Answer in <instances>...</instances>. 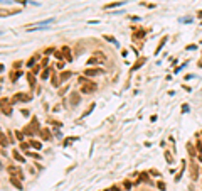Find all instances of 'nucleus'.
I'll return each instance as SVG.
<instances>
[{"label": "nucleus", "mask_w": 202, "mask_h": 191, "mask_svg": "<svg viewBox=\"0 0 202 191\" xmlns=\"http://www.w3.org/2000/svg\"><path fill=\"white\" fill-rule=\"evenodd\" d=\"M194 49H197L196 44H190V46H187V51H194Z\"/></svg>", "instance_id": "7c9ffc66"}, {"label": "nucleus", "mask_w": 202, "mask_h": 191, "mask_svg": "<svg viewBox=\"0 0 202 191\" xmlns=\"http://www.w3.org/2000/svg\"><path fill=\"white\" fill-rule=\"evenodd\" d=\"M2 112H4L5 115H10V114H12V108H10V107H5L4 110H2Z\"/></svg>", "instance_id": "bb28decb"}, {"label": "nucleus", "mask_w": 202, "mask_h": 191, "mask_svg": "<svg viewBox=\"0 0 202 191\" xmlns=\"http://www.w3.org/2000/svg\"><path fill=\"white\" fill-rule=\"evenodd\" d=\"M145 61H147V58H138L137 63L131 66V71H137V69H138V68H140L142 64H145Z\"/></svg>", "instance_id": "423d86ee"}, {"label": "nucleus", "mask_w": 202, "mask_h": 191, "mask_svg": "<svg viewBox=\"0 0 202 191\" xmlns=\"http://www.w3.org/2000/svg\"><path fill=\"white\" fill-rule=\"evenodd\" d=\"M0 167H2V164H0Z\"/></svg>", "instance_id": "4c0bfd02"}, {"label": "nucleus", "mask_w": 202, "mask_h": 191, "mask_svg": "<svg viewBox=\"0 0 202 191\" xmlns=\"http://www.w3.org/2000/svg\"><path fill=\"white\" fill-rule=\"evenodd\" d=\"M9 173L12 174V178H19V179L24 178V174H22V171H20L19 166H9Z\"/></svg>", "instance_id": "7ed1b4c3"}, {"label": "nucleus", "mask_w": 202, "mask_h": 191, "mask_svg": "<svg viewBox=\"0 0 202 191\" xmlns=\"http://www.w3.org/2000/svg\"><path fill=\"white\" fill-rule=\"evenodd\" d=\"M199 178V164L196 162V157H192V161H190V179H196Z\"/></svg>", "instance_id": "f257e3e1"}, {"label": "nucleus", "mask_w": 202, "mask_h": 191, "mask_svg": "<svg viewBox=\"0 0 202 191\" xmlns=\"http://www.w3.org/2000/svg\"><path fill=\"white\" fill-rule=\"evenodd\" d=\"M143 36H145V30H137V32H135V36H133V37L137 39V37H143Z\"/></svg>", "instance_id": "5701e85b"}, {"label": "nucleus", "mask_w": 202, "mask_h": 191, "mask_svg": "<svg viewBox=\"0 0 202 191\" xmlns=\"http://www.w3.org/2000/svg\"><path fill=\"white\" fill-rule=\"evenodd\" d=\"M62 53H64L66 56H67V58H66V59H67V61H72V58H71V56H69V48H62Z\"/></svg>", "instance_id": "aec40b11"}, {"label": "nucleus", "mask_w": 202, "mask_h": 191, "mask_svg": "<svg viewBox=\"0 0 202 191\" xmlns=\"http://www.w3.org/2000/svg\"><path fill=\"white\" fill-rule=\"evenodd\" d=\"M86 76H96V75H100L101 73V69H98V68H96V69H86Z\"/></svg>", "instance_id": "9b49d317"}, {"label": "nucleus", "mask_w": 202, "mask_h": 191, "mask_svg": "<svg viewBox=\"0 0 202 191\" xmlns=\"http://www.w3.org/2000/svg\"><path fill=\"white\" fill-rule=\"evenodd\" d=\"M15 135H17V139H19V140H20V142L24 140V134H22V132H20V130H17V132H15Z\"/></svg>", "instance_id": "a878e982"}, {"label": "nucleus", "mask_w": 202, "mask_h": 191, "mask_svg": "<svg viewBox=\"0 0 202 191\" xmlns=\"http://www.w3.org/2000/svg\"><path fill=\"white\" fill-rule=\"evenodd\" d=\"M103 37H105V39H106V41H110V42H113L115 46H118V42H116V39H115L113 36H108V34H106V36H103Z\"/></svg>", "instance_id": "f3484780"}, {"label": "nucleus", "mask_w": 202, "mask_h": 191, "mask_svg": "<svg viewBox=\"0 0 202 191\" xmlns=\"http://www.w3.org/2000/svg\"><path fill=\"white\" fill-rule=\"evenodd\" d=\"M49 75H51V73H49V69H46V71H42V80H47V78H49Z\"/></svg>", "instance_id": "cd10ccee"}, {"label": "nucleus", "mask_w": 202, "mask_h": 191, "mask_svg": "<svg viewBox=\"0 0 202 191\" xmlns=\"http://www.w3.org/2000/svg\"><path fill=\"white\" fill-rule=\"evenodd\" d=\"M19 76H22V71H20V69H19V71H14L12 76H10V80H12V81H17Z\"/></svg>", "instance_id": "2eb2a0df"}, {"label": "nucleus", "mask_w": 202, "mask_h": 191, "mask_svg": "<svg viewBox=\"0 0 202 191\" xmlns=\"http://www.w3.org/2000/svg\"><path fill=\"white\" fill-rule=\"evenodd\" d=\"M29 100H30L29 95H25V93H17V95L14 96L12 102H29Z\"/></svg>", "instance_id": "20e7f679"}, {"label": "nucleus", "mask_w": 202, "mask_h": 191, "mask_svg": "<svg viewBox=\"0 0 202 191\" xmlns=\"http://www.w3.org/2000/svg\"><path fill=\"white\" fill-rule=\"evenodd\" d=\"M4 71V64H0V73Z\"/></svg>", "instance_id": "e433bc0d"}, {"label": "nucleus", "mask_w": 202, "mask_h": 191, "mask_svg": "<svg viewBox=\"0 0 202 191\" xmlns=\"http://www.w3.org/2000/svg\"><path fill=\"white\" fill-rule=\"evenodd\" d=\"M140 179H143L145 183H152L150 178H148V173H142V174H140Z\"/></svg>", "instance_id": "dca6fc26"}, {"label": "nucleus", "mask_w": 202, "mask_h": 191, "mask_svg": "<svg viewBox=\"0 0 202 191\" xmlns=\"http://www.w3.org/2000/svg\"><path fill=\"white\" fill-rule=\"evenodd\" d=\"M157 188H158L160 191H165V183H162V181H158V183H157Z\"/></svg>", "instance_id": "b1692460"}, {"label": "nucleus", "mask_w": 202, "mask_h": 191, "mask_svg": "<svg viewBox=\"0 0 202 191\" xmlns=\"http://www.w3.org/2000/svg\"><path fill=\"white\" fill-rule=\"evenodd\" d=\"M125 2H115V4H110V5H106L105 9H111V7H118V5H123Z\"/></svg>", "instance_id": "412c9836"}, {"label": "nucleus", "mask_w": 202, "mask_h": 191, "mask_svg": "<svg viewBox=\"0 0 202 191\" xmlns=\"http://www.w3.org/2000/svg\"><path fill=\"white\" fill-rule=\"evenodd\" d=\"M56 58H57V59H61V58H62V53H59V51H57V53H56Z\"/></svg>", "instance_id": "f704fd0d"}, {"label": "nucleus", "mask_w": 202, "mask_h": 191, "mask_svg": "<svg viewBox=\"0 0 202 191\" xmlns=\"http://www.w3.org/2000/svg\"><path fill=\"white\" fill-rule=\"evenodd\" d=\"M37 59H39V54H36V58H32V59H29V63H27V64H29V66H34V63H36Z\"/></svg>", "instance_id": "393cba45"}, {"label": "nucleus", "mask_w": 202, "mask_h": 191, "mask_svg": "<svg viewBox=\"0 0 202 191\" xmlns=\"http://www.w3.org/2000/svg\"><path fill=\"white\" fill-rule=\"evenodd\" d=\"M30 145H32V147H36V149H41V142H39V140H32Z\"/></svg>", "instance_id": "4be33fe9"}, {"label": "nucleus", "mask_w": 202, "mask_h": 191, "mask_svg": "<svg viewBox=\"0 0 202 191\" xmlns=\"http://www.w3.org/2000/svg\"><path fill=\"white\" fill-rule=\"evenodd\" d=\"M0 145H4V147L7 145V139H5V135H4L2 132H0Z\"/></svg>", "instance_id": "a211bd4d"}, {"label": "nucleus", "mask_w": 202, "mask_h": 191, "mask_svg": "<svg viewBox=\"0 0 202 191\" xmlns=\"http://www.w3.org/2000/svg\"><path fill=\"white\" fill-rule=\"evenodd\" d=\"M167 39H168V37H162V41H160V44H158V48H157V49H155V54H158V53H160V51H162V48H163V46H165V42H167Z\"/></svg>", "instance_id": "9d476101"}, {"label": "nucleus", "mask_w": 202, "mask_h": 191, "mask_svg": "<svg viewBox=\"0 0 202 191\" xmlns=\"http://www.w3.org/2000/svg\"><path fill=\"white\" fill-rule=\"evenodd\" d=\"M17 10H9V9H0V17H9V15H12L15 14Z\"/></svg>", "instance_id": "0eeeda50"}, {"label": "nucleus", "mask_w": 202, "mask_h": 191, "mask_svg": "<svg viewBox=\"0 0 202 191\" xmlns=\"http://www.w3.org/2000/svg\"><path fill=\"white\" fill-rule=\"evenodd\" d=\"M39 134H41V137L44 139V140H51V139H52V135H51V132H49L47 129H41Z\"/></svg>", "instance_id": "39448f33"}, {"label": "nucleus", "mask_w": 202, "mask_h": 191, "mask_svg": "<svg viewBox=\"0 0 202 191\" xmlns=\"http://www.w3.org/2000/svg\"><path fill=\"white\" fill-rule=\"evenodd\" d=\"M165 159H167V161H168V162H170V164H172V162H173V157H172V154H170L168 150H165Z\"/></svg>", "instance_id": "6ab92c4d"}, {"label": "nucleus", "mask_w": 202, "mask_h": 191, "mask_svg": "<svg viewBox=\"0 0 202 191\" xmlns=\"http://www.w3.org/2000/svg\"><path fill=\"white\" fill-rule=\"evenodd\" d=\"M182 112H184V114H185V112H189V105H187V103L182 105Z\"/></svg>", "instance_id": "2f4dec72"}, {"label": "nucleus", "mask_w": 202, "mask_h": 191, "mask_svg": "<svg viewBox=\"0 0 202 191\" xmlns=\"http://www.w3.org/2000/svg\"><path fill=\"white\" fill-rule=\"evenodd\" d=\"M10 183H12V184L15 186V188H17L19 191H22V183H20V181H19L17 178H10Z\"/></svg>", "instance_id": "1a4fd4ad"}, {"label": "nucleus", "mask_w": 202, "mask_h": 191, "mask_svg": "<svg viewBox=\"0 0 202 191\" xmlns=\"http://www.w3.org/2000/svg\"><path fill=\"white\" fill-rule=\"evenodd\" d=\"M79 103V95L77 93H72L71 95V105H77Z\"/></svg>", "instance_id": "ddd939ff"}, {"label": "nucleus", "mask_w": 202, "mask_h": 191, "mask_svg": "<svg viewBox=\"0 0 202 191\" xmlns=\"http://www.w3.org/2000/svg\"><path fill=\"white\" fill-rule=\"evenodd\" d=\"M20 147H22V149H27V147H29V144H25V142H22V144H20Z\"/></svg>", "instance_id": "72a5a7b5"}, {"label": "nucleus", "mask_w": 202, "mask_h": 191, "mask_svg": "<svg viewBox=\"0 0 202 191\" xmlns=\"http://www.w3.org/2000/svg\"><path fill=\"white\" fill-rule=\"evenodd\" d=\"M83 93H93V91H96V90H98V85L96 83H93V81H91V80H89L88 83H83Z\"/></svg>", "instance_id": "f03ea898"}, {"label": "nucleus", "mask_w": 202, "mask_h": 191, "mask_svg": "<svg viewBox=\"0 0 202 191\" xmlns=\"http://www.w3.org/2000/svg\"><path fill=\"white\" fill-rule=\"evenodd\" d=\"M197 17H199V19H202V10H201L199 14H197Z\"/></svg>", "instance_id": "c9c22d12"}, {"label": "nucleus", "mask_w": 202, "mask_h": 191, "mask_svg": "<svg viewBox=\"0 0 202 191\" xmlns=\"http://www.w3.org/2000/svg\"><path fill=\"white\" fill-rule=\"evenodd\" d=\"M14 159H15V161H19V162H25V159H24L20 154H19L17 150H14Z\"/></svg>", "instance_id": "4468645a"}, {"label": "nucleus", "mask_w": 202, "mask_h": 191, "mask_svg": "<svg viewBox=\"0 0 202 191\" xmlns=\"http://www.w3.org/2000/svg\"><path fill=\"white\" fill-rule=\"evenodd\" d=\"M72 76V71H62L61 73V83H64L66 80H69Z\"/></svg>", "instance_id": "6e6552de"}, {"label": "nucleus", "mask_w": 202, "mask_h": 191, "mask_svg": "<svg viewBox=\"0 0 202 191\" xmlns=\"http://www.w3.org/2000/svg\"><path fill=\"white\" fill-rule=\"evenodd\" d=\"M187 149H189V154H190V157H196V154H197V150H194V145L192 144H187Z\"/></svg>", "instance_id": "f8f14e48"}, {"label": "nucleus", "mask_w": 202, "mask_h": 191, "mask_svg": "<svg viewBox=\"0 0 202 191\" xmlns=\"http://www.w3.org/2000/svg\"><path fill=\"white\" fill-rule=\"evenodd\" d=\"M29 83H30V86L34 88V85H36V83H34V76H32V73L29 75Z\"/></svg>", "instance_id": "c756f323"}, {"label": "nucleus", "mask_w": 202, "mask_h": 191, "mask_svg": "<svg viewBox=\"0 0 202 191\" xmlns=\"http://www.w3.org/2000/svg\"><path fill=\"white\" fill-rule=\"evenodd\" d=\"M150 174H152V176H157V178H160V173H158L157 169H152V171H150Z\"/></svg>", "instance_id": "c85d7f7f"}, {"label": "nucleus", "mask_w": 202, "mask_h": 191, "mask_svg": "<svg viewBox=\"0 0 202 191\" xmlns=\"http://www.w3.org/2000/svg\"><path fill=\"white\" fill-rule=\"evenodd\" d=\"M125 188H126V190H130V188H131V183H130V181H125Z\"/></svg>", "instance_id": "473e14b6"}]
</instances>
